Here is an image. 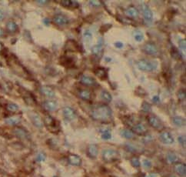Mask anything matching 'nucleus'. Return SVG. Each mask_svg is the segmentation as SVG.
Instances as JSON below:
<instances>
[{
	"instance_id": "47",
	"label": "nucleus",
	"mask_w": 186,
	"mask_h": 177,
	"mask_svg": "<svg viewBox=\"0 0 186 177\" xmlns=\"http://www.w3.org/2000/svg\"><path fill=\"white\" fill-rule=\"evenodd\" d=\"M115 46L116 48H118V49H122L124 46V44L122 42H116V43H115Z\"/></svg>"
},
{
	"instance_id": "37",
	"label": "nucleus",
	"mask_w": 186,
	"mask_h": 177,
	"mask_svg": "<svg viewBox=\"0 0 186 177\" xmlns=\"http://www.w3.org/2000/svg\"><path fill=\"white\" fill-rule=\"evenodd\" d=\"M46 155L44 154V153H42V152H39V153L36 156V159H36V161L39 162V163H41V162H44V161L46 160Z\"/></svg>"
},
{
	"instance_id": "10",
	"label": "nucleus",
	"mask_w": 186,
	"mask_h": 177,
	"mask_svg": "<svg viewBox=\"0 0 186 177\" xmlns=\"http://www.w3.org/2000/svg\"><path fill=\"white\" fill-rule=\"evenodd\" d=\"M142 12H143V16H144V19L147 23H151L152 22L153 19V13L152 11L150 9L148 6L145 3H143L142 5Z\"/></svg>"
},
{
	"instance_id": "4",
	"label": "nucleus",
	"mask_w": 186,
	"mask_h": 177,
	"mask_svg": "<svg viewBox=\"0 0 186 177\" xmlns=\"http://www.w3.org/2000/svg\"><path fill=\"white\" fill-rule=\"evenodd\" d=\"M148 122L151 127H153L155 130H161L164 128L162 122L155 115H149L148 116Z\"/></svg>"
},
{
	"instance_id": "48",
	"label": "nucleus",
	"mask_w": 186,
	"mask_h": 177,
	"mask_svg": "<svg viewBox=\"0 0 186 177\" xmlns=\"http://www.w3.org/2000/svg\"><path fill=\"white\" fill-rule=\"evenodd\" d=\"M152 101L155 103H159L160 102V98L159 96H154L152 97Z\"/></svg>"
},
{
	"instance_id": "31",
	"label": "nucleus",
	"mask_w": 186,
	"mask_h": 177,
	"mask_svg": "<svg viewBox=\"0 0 186 177\" xmlns=\"http://www.w3.org/2000/svg\"><path fill=\"white\" fill-rule=\"evenodd\" d=\"M102 50V41H101V39L99 40V42L97 44V45H95V46H93L92 49V52L94 55H98V54Z\"/></svg>"
},
{
	"instance_id": "52",
	"label": "nucleus",
	"mask_w": 186,
	"mask_h": 177,
	"mask_svg": "<svg viewBox=\"0 0 186 177\" xmlns=\"http://www.w3.org/2000/svg\"><path fill=\"white\" fill-rule=\"evenodd\" d=\"M2 44H1V42H0V51L2 50Z\"/></svg>"
},
{
	"instance_id": "23",
	"label": "nucleus",
	"mask_w": 186,
	"mask_h": 177,
	"mask_svg": "<svg viewBox=\"0 0 186 177\" xmlns=\"http://www.w3.org/2000/svg\"><path fill=\"white\" fill-rule=\"evenodd\" d=\"M21 118L19 116H11L5 120V122L8 126H17L20 123Z\"/></svg>"
},
{
	"instance_id": "33",
	"label": "nucleus",
	"mask_w": 186,
	"mask_h": 177,
	"mask_svg": "<svg viewBox=\"0 0 186 177\" xmlns=\"http://www.w3.org/2000/svg\"><path fill=\"white\" fill-rule=\"evenodd\" d=\"M6 109L8 112L15 113V112H17L19 110V105L16 104V103H8L6 105Z\"/></svg>"
},
{
	"instance_id": "6",
	"label": "nucleus",
	"mask_w": 186,
	"mask_h": 177,
	"mask_svg": "<svg viewBox=\"0 0 186 177\" xmlns=\"http://www.w3.org/2000/svg\"><path fill=\"white\" fill-rule=\"evenodd\" d=\"M45 124L48 126V128H49V130H51L52 132H56V131H58L59 128H58V125L53 117L50 116V115H47L45 119Z\"/></svg>"
},
{
	"instance_id": "26",
	"label": "nucleus",
	"mask_w": 186,
	"mask_h": 177,
	"mask_svg": "<svg viewBox=\"0 0 186 177\" xmlns=\"http://www.w3.org/2000/svg\"><path fill=\"white\" fill-rule=\"evenodd\" d=\"M172 122L174 123V125H175L176 126L178 127H182V126H184L185 125V120L183 119L181 116H174L172 118Z\"/></svg>"
},
{
	"instance_id": "22",
	"label": "nucleus",
	"mask_w": 186,
	"mask_h": 177,
	"mask_svg": "<svg viewBox=\"0 0 186 177\" xmlns=\"http://www.w3.org/2000/svg\"><path fill=\"white\" fill-rule=\"evenodd\" d=\"M95 74L101 80H104V79H106L108 77V72L107 70L105 68H101V67H99V68H97L96 69H95L94 71Z\"/></svg>"
},
{
	"instance_id": "50",
	"label": "nucleus",
	"mask_w": 186,
	"mask_h": 177,
	"mask_svg": "<svg viewBox=\"0 0 186 177\" xmlns=\"http://www.w3.org/2000/svg\"><path fill=\"white\" fill-rule=\"evenodd\" d=\"M3 35H4V31L2 28H0V37H2Z\"/></svg>"
},
{
	"instance_id": "40",
	"label": "nucleus",
	"mask_w": 186,
	"mask_h": 177,
	"mask_svg": "<svg viewBox=\"0 0 186 177\" xmlns=\"http://www.w3.org/2000/svg\"><path fill=\"white\" fill-rule=\"evenodd\" d=\"M142 165L143 166L146 168V169H149L151 167V162L149 159H144L142 162Z\"/></svg>"
},
{
	"instance_id": "15",
	"label": "nucleus",
	"mask_w": 186,
	"mask_h": 177,
	"mask_svg": "<svg viewBox=\"0 0 186 177\" xmlns=\"http://www.w3.org/2000/svg\"><path fill=\"white\" fill-rule=\"evenodd\" d=\"M13 133L16 137L19 139H27L29 138V134L28 132L25 131L24 129L20 127L16 128L14 130H13Z\"/></svg>"
},
{
	"instance_id": "24",
	"label": "nucleus",
	"mask_w": 186,
	"mask_h": 177,
	"mask_svg": "<svg viewBox=\"0 0 186 177\" xmlns=\"http://www.w3.org/2000/svg\"><path fill=\"white\" fill-rule=\"evenodd\" d=\"M60 64H62L66 67H71L75 64L74 60L69 56H62L60 59Z\"/></svg>"
},
{
	"instance_id": "27",
	"label": "nucleus",
	"mask_w": 186,
	"mask_h": 177,
	"mask_svg": "<svg viewBox=\"0 0 186 177\" xmlns=\"http://www.w3.org/2000/svg\"><path fill=\"white\" fill-rule=\"evenodd\" d=\"M166 159H167L168 163H170V164H172V163H177L178 160V156H177L175 152H169L167 153Z\"/></svg>"
},
{
	"instance_id": "41",
	"label": "nucleus",
	"mask_w": 186,
	"mask_h": 177,
	"mask_svg": "<svg viewBox=\"0 0 186 177\" xmlns=\"http://www.w3.org/2000/svg\"><path fill=\"white\" fill-rule=\"evenodd\" d=\"M179 47L183 52H185L186 50V41L185 39H182L179 42Z\"/></svg>"
},
{
	"instance_id": "21",
	"label": "nucleus",
	"mask_w": 186,
	"mask_h": 177,
	"mask_svg": "<svg viewBox=\"0 0 186 177\" xmlns=\"http://www.w3.org/2000/svg\"><path fill=\"white\" fill-rule=\"evenodd\" d=\"M78 96L81 99L85 101H89L92 98V93L88 89H81L78 93Z\"/></svg>"
},
{
	"instance_id": "2",
	"label": "nucleus",
	"mask_w": 186,
	"mask_h": 177,
	"mask_svg": "<svg viewBox=\"0 0 186 177\" xmlns=\"http://www.w3.org/2000/svg\"><path fill=\"white\" fill-rule=\"evenodd\" d=\"M137 67L143 72H152L158 67L157 62H152L150 60L141 59L137 62Z\"/></svg>"
},
{
	"instance_id": "11",
	"label": "nucleus",
	"mask_w": 186,
	"mask_h": 177,
	"mask_svg": "<svg viewBox=\"0 0 186 177\" xmlns=\"http://www.w3.org/2000/svg\"><path fill=\"white\" fill-rule=\"evenodd\" d=\"M53 22L55 23V24H56L57 25H59V26H63V25H66L67 24H68L69 23V20L67 18L66 16L62 14H58L55 16V17L53 18Z\"/></svg>"
},
{
	"instance_id": "51",
	"label": "nucleus",
	"mask_w": 186,
	"mask_h": 177,
	"mask_svg": "<svg viewBox=\"0 0 186 177\" xmlns=\"http://www.w3.org/2000/svg\"><path fill=\"white\" fill-rule=\"evenodd\" d=\"M44 23H46V24H49V23H50L49 19V20H48L47 19H44Z\"/></svg>"
},
{
	"instance_id": "1",
	"label": "nucleus",
	"mask_w": 186,
	"mask_h": 177,
	"mask_svg": "<svg viewBox=\"0 0 186 177\" xmlns=\"http://www.w3.org/2000/svg\"><path fill=\"white\" fill-rule=\"evenodd\" d=\"M91 116L95 121L107 122L112 119V110L108 105H99L92 110Z\"/></svg>"
},
{
	"instance_id": "35",
	"label": "nucleus",
	"mask_w": 186,
	"mask_h": 177,
	"mask_svg": "<svg viewBox=\"0 0 186 177\" xmlns=\"http://www.w3.org/2000/svg\"><path fill=\"white\" fill-rule=\"evenodd\" d=\"M130 163L133 167H135V168H139L141 166L140 160H139L137 157H133L132 159H131Z\"/></svg>"
},
{
	"instance_id": "53",
	"label": "nucleus",
	"mask_w": 186,
	"mask_h": 177,
	"mask_svg": "<svg viewBox=\"0 0 186 177\" xmlns=\"http://www.w3.org/2000/svg\"><path fill=\"white\" fill-rule=\"evenodd\" d=\"M169 177H176V176H170Z\"/></svg>"
},
{
	"instance_id": "28",
	"label": "nucleus",
	"mask_w": 186,
	"mask_h": 177,
	"mask_svg": "<svg viewBox=\"0 0 186 177\" xmlns=\"http://www.w3.org/2000/svg\"><path fill=\"white\" fill-rule=\"evenodd\" d=\"M100 96H101V99L106 103H111L112 100V95L106 90L101 91L100 93Z\"/></svg>"
},
{
	"instance_id": "39",
	"label": "nucleus",
	"mask_w": 186,
	"mask_h": 177,
	"mask_svg": "<svg viewBox=\"0 0 186 177\" xmlns=\"http://www.w3.org/2000/svg\"><path fill=\"white\" fill-rule=\"evenodd\" d=\"M83 36L85 38V41H91L92 39V33L89 31H85L84 33Z\"/></svg>"
},
{
	"instance_id": "3",
	"label": "nucleus",
	"mask_w": 186,
	"mask_h": 177,
	"mask_svg": "<svg viewBox=\"0 0 186 177\" xmlns=\"http://www.w3.org/2000/svg\"><path fill=\"white\" fill-rule=\"evenodd\" d=\"M101 157L106 163H112L119 159V152L113 149H106L101 152Z\"/></svg>"
},
{
	"instance_id": "46",
	"label": "nucleus",
	"mask_w": 186,
	"mask_h": 177,
	"mask_svg": "<svg viewBox=\"0 0 186 177\" xmlns=\"http://www.w3.org/2000/svg\"><path fill=\"white\" fill-rule=\"evenodd\" d=\"M36 3L39 5H41V6H44V5H46L48 4L49 1H48V0H37V1H35Z\"/></svg>"
},
{
	"instance_id": "17",
	"label": "nucleus",
	"mask_w": 186,
	"mask_h": 177,
	"mask_svg": "<svg viewBox=\"0 0 186 177\" xmlns=\"http://www.w3.org/2000/svg\"><path fill=\"white\" fill-rule=\"evenodd\" d=\"M98 153H99V149L98 146L95 144H91L88 146L87 149V154L90 158L95 159L97 157Z\"/></svg>"
},
{
	"instance_id": "42",
	"label": "nucleus",
	"mask_w": 186,
	"mask_h": 177,
	"mask_svg": "<svg viewBox=\"0 0 186 177\" xmlns=\"http://www.w3.org/2000/svg\"><path fill=\"white\" fill-rule=\"evenodd\" d=\"M178 142L183 147H185V136H180L178 138Z\"/></svg>"
},
{
	"instance_id": "38",
	"label": "nucleus",
	"mask_w": 186,
	"mask_h": 177,
	"mask_svg": "<svg viewBox=\"0 0 186 177\" xmlns=\"http://www.w3.org/2000/svg\"><path fill=\"white\" fill-rule=\"evenodd\" d=\"M178 97L180 100H185V90L184 88L180 89L178 92Z\"/></svg>"
},
{
	"instance_id": "5",
	"label": "nucleus",
	"mask_w": 186,
	"mask_h": 177,
	"mask_svg": "<svg viewBox=\"0 0 186 177\" xmlns=\"http://www.w3.org/2000/svg\"><path fill=\"white\" fill-rule=\"evenodd\" d=\"M62 113H63L65 119L68 120V121H74L77 117L75 111L73 108L68 107V106L63 108V109H62Z\"/></svg>"
},
{
	"instance_id": "20",
	"label": "nucleus",
	"mask_w": 186,
	"mask_h": 177,
	"mask_svg": "<svg viewBox=\"0 0 186 177\" xmlns=\"http://www.w3.org/2000/svg\"><path fill=\"white\" fill-rule=\"evenodd\" d=\"M40 91L41 93L43 94L44 96H46V97H49V98H53L56 96V93H55V91L52 89V88H50L49 86H42L40 88Z\"/></svg>"
},
{
	"instance_id": "8",
	"label": "nucleus",
	"mask_w": 186,
	"mask_h": 177,
	"mask_svg": "<svg viewBox=\"0 0 186 177\" xmlns=\"http://www.w3.org/2000/svg\"><path fill=\"white\" fill-rule=\"evenodd\" d=\"M142 50L145 53L148 54L149 56H155V55H157L158 52H159L157 46L154 43H151V42L145 44V45L143 46Z\"/></svg>"
},
{
	"instance_id": "36",
	"label": "nucleus",
	"mask_w": 186,
	"mask_h": 177,
	"mask_svg": "<svg viewBox=\"0 0 186 177\" xmlns=\"http://www.w3.org/2000/svg\"><path fill=\"white\" fill-rule=\"evenodd\" d=\"M142 109L145 113H149V112L151 111V105H150L149 103L144 102L142 103Z\"/></svg>"
},
{
	"instance_id": "34",
	"label": "nucleus",
	"mask_w": 186,
	"mask_h": 177,
	"mask_svg": "<svg viewBox=\"0 0 186 177\" xmlns=\"http://www.w3.org/2000/svg\"><path fill=\"white\" fill-rule=\"evenodd\" d=\"M134 38L135 41L140 42L144 40V35L142 33V32L135 31L134 33Z\"/></svg>"
},
{
	"instance_id": "25",
	"label": "nucleus",
	"mask_w": 186,
	"mask_h": 177,
	"mask_svg": "<svg viewBox=\"0 0 186 177\" xmlns=\"http://www.w3.org/2000/svg\"><path fill=\"white\" fill-rule=\"evenodd\" d=\"M125 14L127 16L131 18H137L139 16V13L138 9L135 7H129L125 10Z\"/></svg>"
},
{
	"instance_id": "13",
	"label": "nucleus",
	"mask_w": 186,
	"mask_h": 177,
	"mask_svg": "<svg viewBox=\"0 0 186 177\" xmlns=\"http://www.w3.org/2000/svg\"><path fill=\"white\" fill-rule=\"evenodd\" d=\"M132 131L133 132V133H135L137 135H139V136H143L147 132V129L144 124L138 122L132 126Z\"/></svg>"
},
{
	"instance_id": "45",
	"label": "nucleus",
	"mask_w": 186,
	"mask_h": 177,
	"mask_svg": "<svg viewBox=\"0 0 186 177\" xmlns=\"http://www.w3.org/2000/svg\"><path fill=\"white\" fill-rule=\"evenodd\" d=\"M107 25H108V24H106V25H102V26L101 27V29H100V32H101V33H106V32H107L108 30V29H109L110 28H111V26H112V25H109V26L106 28Z\"/></svg>"
},
{
	"instance_id": "12",
	"label": "nucleus",
	"mask_w": 186,
	"mask_h": 177,
	"mask_svg": "<svg viewBox=\"0 0 186 177\" xmlns=\"http://www.w3.org/2000/svg\"><path fill=\"white\" fill-rule=\"evenodd\" d=\"M30 119H31L32 122L33 123V125L35 127L39 128V129L43 127L44 122L43 120H42V119L41 118V116H40L39 114L32 113L31 115H30Z\"/></svg>"
},
{
	"instance_id": "14",
	"label": "nucleus",
	"mask_w": 186,
	"mask_h": 177,
	"mask_svg": "<svg viewBox=\"0 0 186 177\" xmlns=\"http://www.w3.org/2000/svg\"><path fill=\"white\" fill-rule=\"evenodd\" d=\"M68 163L72 166H79L82 165V159L80 158V156H77L75 154H71L68 156Z\"/></svg>"
},
{
	"instance_id": "32",
	"label": "nucleus",
	"mask_w": 186,
	"mask_h": 177,
	"mask_svg": "<svg viewBox=\"0 0 186 177\" xmlns=\"http://www.w3.org/2000/svg\"><path fill=\"white\" fill-rule=\"evenodd\" d=\"M101 139L104 140H108L112 138V134H111V131L108 129H105L101 132Z\"/></svg>"
},
{
	"instance_id": "7",
	"label": "nucleus",
	"mask_w": 186,
	"mask_h": 177,
	"mask_svg": "<svg viewBox=\"0 0 186 177\" xmlns=\"http://www.w3.org/2000/svg\"><path fill=\"white\" fill-rule=\"evenodd\" d=\"M159 139L162 143L166 145H171L175 142V139H174L172 134L168 132H166V131L160 133Z\"/></svg>"
},
{
	"instance_id": "19",
	"label": "nucleus",
	"mask_w": 186,
	"mask_h": 177,
	"mask_svg": "<svg viewBox=\"0 0 186 177\" xmlns=\"http://www.w3.org/2000/svg\"><path fill=\"white\" fill-rule=\"evenodd\" d=\"M60 5L65 8H76L79 6V4L76 1H72V0H62L60 2Z\"/></svg>"
},
{
	"instance_id": "30",
	"label": "nucleus",
	"mask_w": 186,
	"mask_h": 177,
	"mask_svg": "<svg viewBox=\"0 0 186 177\" xmlns=\"http://www.w3.org/2000/svg\"><path fill=\"white\" fill-rule=\"evenodd\" d=\"M6 29L10 33H14L18 29V25L14 21H9L6 24Z\"/></svg>"
},
{
	"instance_id": "44",
	"label": "nucleus",
	"mask_w": 186,
	"mask_h": 177,
	"mask_svg": "<svg viewBox=\"0 0 186 177\" xmlns=\"http://www.w3.org/2000/svg\"><path fill=\"white\" fill-rule=\"evenodd\" d=\"M126 147H127V149H128L129 152H136V149L135 147L134 146H132V144H126Z\"/></svg>"
},
{
	"instance_id": "49",
	"label": "nucleus",
	"mask_w": 186,
	"mask_h": 177,
	"mask_svg": "<svg viewBox=\"0 0 186 177\" xmlns=\"http://www.w3.org/2000/svg\"><path fill=\"white\" fill-rule=\"evenodd\" d=\"M5 18V14L2 10H0V21L3 20Z\"/></svg>"
},
{
	"instance_id": "18",
	"label": "nucleus",
	"mask_w": 186,
	"mask_h": 177,
	"mask_svg": "<svg viewBox=\"0 0 186 177\" xmlns=\"http://www.w3.org/2000/svg\"><path fill=\"white\" fill-rule=\"evenodd\" d=\"M43 107L47 110V111H56L58 109V103L53 100H47L44 102Z\"/></svg>"
},
{
	"instance_id": "16",
	"label": "nucleus",
	"mask_w": 186,
	"mask_h": 177,
	"mask_svg": "<svg viewBox=\"0 0 186 177\" xmlns=\"http://www.w3.org/2000/svg\"><path fill=\"white\" fill-rule=\"evenodd\" d=\"M174 169L178 176L185 177L186 175V166L185 163H177L174 166Z\"/></svg>"
},
{
	"instance_id": "43",
	"label": "nucleus",
	"mask_w": 186,
	"mask_h": 177,
	"mask_svg": "<svg viewBox=\"0 0 186 177\" xmlns=\"http://www.w3.org/2000/svg\"><path fill=\"white\" fill-rule=\"evenodd\" d=\"M89 4L91 5L93 7H99L101 5V2L100 1H95V0H92V1H89Z\"/></svg>"
},
{
	"instance_id": "29",
	"label": "nucleus",
	"mask_w": 186,
	"mask_h": 177,
	"mask_svg": "<svg viewBox=\"0 0 186 177\" xmlns=\"http://www.w3.org/2000/svg\"><path fill=\"white\" fill-rule=\"evenodd\" d=\"M121 136L124 138L127 139H132L134 137V133L131 130H128V129H124L122 130L120 132Z\"/></svg>"
},
{
	"instance_id": "9",
	"label": "nucleus",
	"mask_w": 186,
	"mask_h": 177,
	"mask_svg": "<svg viewBox=\"0 0 186 177\" xmlns=\"http://www.w3.org/2000/svg\"><path fill=\"white\" fill-rule=\"evenodd\" d=\"M80 82L84 86H86L93 87L97 86V82L95 79L92 76H88V75H83V76H81Z\"/></svg>"
}]
</instances>
